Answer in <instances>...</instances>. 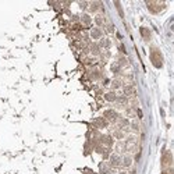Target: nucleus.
Masks as SVG:
<instances>
[{
  "mask_svg": "<svg viewBox=\"0 0 174 174\" xmlns=\"http://www.w3.org/2000/svg\"><path fill=\"white\" fill-rule=\"evenodd\" d=\"M151 61L156 68H162L163 67V56H162L160 50L155 46L151 47Z\"/></svg>",
  "mask_w": 174,
  "mask_h": 174,
  "instance_id": "obj_1",
  "label": "nucleus"
},
{
  "mask_svg": "<svg viewBox=\"0 0 174 174\" xmlns=\"http://www.w3.org/2000/svg\"><path fill=\"white\" fill-rule=\"evenodd\" d=\"M146 6L149 7V10H151V13L153 14H157L159 11L162 10V8H164V4L162 3H157V2H146Z\"/></svg>",
  "mask_w": 174,
  "mask_h": 174,
  "instance_id": "obj_2",
  "label": "nucleus"
},
{
  "mask_svg": "<svg viewBox=\"0 0 174 174\" xmlns=\"http://www.w3.org/2000/svg\"><path fill=\"white\" fill-rule=\"evenodd\" d=\"M109 125V121L106 118L103 117H98V118H95L93 120V127L98 130V128H106Z\"/></svg>",
  "mask_w": 174,
  "mask_h": 174,
  "instance_id": "obj_3",
  "label": "nucleus"
},
{
  "mask_svg": "<svg viewBox=\"0 0 174 174\" xmlns=\"http://www.w3.org/2000/svg\"><path fill=\"white\" fill-rule=\"evenodd\" d=\"M103 118H106L107 121H116L118 118V114L114 112V110H106L103 113Z\"/></svg>",
  "mask_w": 174,
  "mask_h": 174,
  "instance_id": "obj_4",
  "label": "nucleus"
},
{
  "mask_svg": "<svg viewBox=\"0 0 174 174\" xmlns=\"http://www.w3.org/2000/svg\"><path fill=\"white\" fill-rule=\"evenodd\" d=\"M109 159H110V166H112V167L121 166V157H120L118 155H112Z\"/></svg>",
  "mask_w": 174,
  "mask_h": 174,
  "instance_id": "obj_5",
  "label": "nucleus"
},
{
  "mask_svg": "<svg viewBox=\"0 0 174 174\" xmlns=\"http://www.w3.org/2000/svg\"><path fill=\"white\" fill-rule=\"evenodd\" d=\"M162 166L163 167H166V166L170 167L171 166V152H166V153L163 155V157H162Z\"/></svg>",
  "mask_w": 174,
  "mask_h": 174,
  "instance_id": "obj_6",
  "label": "nucleus"
},
{
  "mask_svg": "<svg viewBox=\"0 0 174 174\" xmlns=\"http://www.w3.org/2000/svg\"><path fill=\"white\" fill-rule=\"evenodd\" d=\"M102 36H103V32L100 28H92L91 29V38L92 39H102Z\"/></svg>",
  "mask_w": 174,
  "mask_h": 174,
  "instance_id": "obj_7",
  "label": "nucleus"
},
{
  "mask_svg": "<svg viewBox=\"0 0 174 174\" xmlns=\"http://www.w3.org/2000/svg\"><path fill=\"white\" fill-rule=\"evenodd\" d=\"M139 31H141V35H142V38H143V41H146V42H149V41H151V36H152V33H151V29H149V28H146V27H142Z\"/></svg>",
  "mask_w": 174,
  "mask_h": 174,
  "instance_id": "obj_8",
  "label": "nucleus"
},
{
  "mask_svg": "<svg viewBox=\"0 0 174 174\" xmlns=\"http://www.w3.org/2000/svg\"><path fill=\"white\" fill-rule=\"evenodd\" d=\"M81 21L84 22V28H89L91 22H92V20H91V17L88 16V14H82V16H81Z\"/></svg>",
  "mask_w": 174,
  "mask_h": 174,
  "instance_id": "obj_9",
  "label": "nucleus"
},
{
  "mask_svg": "<svg viewBox=\"0 0 174 174\" xmlns=\"http://www.w3.org/2000/svg\"><path fill=\"white\" fill-rule=\"evenodd\" d=\"M131 164H132V157L131 156H124L123 157V160H121V166L123 167L127 168V167L131 166Z\"/></svg>",
  "mask_w": 174,
  "mask_h": 174,
  "instance_id": "obj_10",
  "label": "nucleus"
},
{
  "mask_svg": "<svg viewBox=\"0 0 174 174\" xmlns=\"http://www.w3.org/2000/svg\"><path fill=\"white\" fill-rule=\"evenodd\" d=\"M105 99L107 102H116L117 100V95H116V92H107V93H105Z\"/></svg>",
  "mask_w": 174,
  "mask_h": 174,
  "instance_id": "obj_11",
  "label": "nucleus"
},
{
  "mask_svg": "<svg viewBox=\"0 0 174 174\" xmlns=\"http://www.w3.org/2000/svg\"><path fill=\"white\" fill-rule=\"evenodd\" d=\"M131 95H135V89L134 86H124V96H131Z\"/></svg>",
  "mask_w": 174,
  "mask_h": 174,
  "instance_id": "obj_12",
  "label": "nucleus"
},
{
  "mask_svg": "<svg viewBox=\"0 0 174 174\" xmlns=\"http://www.w3.org/2000/svg\"><path fill=\"white\" fill-rule=\"evenodd\" d=\"M89 6H91V11H92V13H96V11H98V8H99V7H102V3L96 2V3H91Z\"/></svg>",
  "mask_w": 174,
  "mask_h": 174,
  "instance_id": "obj_13",
  "label": "nucleus"
},
{
  "mask_svg": "<svg viewBox=\"0 0 174 174\" xmlns=\"http://www.w3.org/2000/svg\"><path fill=\"white\" fill-rule=\"evenodd\" d=\"M91 52H92L93 54H99V53H100V47H99V45H96V43H92V45H91Z\"/></svg>",
  "mask_w": 174,
  "mask_h": 174,
  "instance_id": "obj_14",
  "label": "nucleus"
},
{
  "mask_svg": "<svg viewBox=\"0 0 174 174\" xmlns=\"http://www.w3.org/2000/svg\"><path fill=\"white\" fill-rule=\"evenodd\" d=\"M99 47H105V49H109L110 47V41L109 39H102L99 43Z\"/></svg>",
  "mask_w": 174,
  "mask_h": 174,
  "instance_id": "obj_15",
  "label": "nucleus"
},
{
  "mask_svg": "<svg viewBox=\"0 0 174 174\" xmlns=\"http://www.w3.org/2000/svg\"><path fill=\"white\" fill-rule=\"evenodd\" d=\"M95 22H96V25L99 27H103V24H105V20H103V17H100V16H96L95 17Z\"/></svg>",
  "mask_w": 174,
  "mask_h": 174,
  "instance_id": "obj_16",
  "label": "nucleus"
},
{
  "mask_svg": "<svg viewBox=\"0 0 174 174\" xmlns=\"http://www.w3.org/2000/svg\"><path fill=\"white\" fill-rule=\"evenodd\" d=\"M100 173H102V174H110V170H109V167L107 166H106V164L105 163H100Z\"/></svg>",
  "mask_w": 174,
  "mask_h": 174,
  "instance_id": "obj_17",
  "label": "nucleus"
},
{
  "mask_svg": "<svg viewBox=\"0 0 174 174\" xmlns=\"http://www.w3.org/2000/svg\"><path fill=\"white\" fill-rule=\"evenodd\" d=\"M112 71L114 72V74H120V71H121V66H118V64H112Z\"/></svg>",
  "mask_w": 174,
  "mask_h": 174,
  "instance_id": "obj_18",
  "label": "nucleus"
},
{
  "mask_svg": "<svg viewBox=\"0 0 174 174\" xmlns=\"http://www.w3.org/2000/svg\"><path fill=\"white\" fill-rule=\"evenodd\" d=\"M120 86H121V81H120V79H114L112 82V88L113 89H117V88H120Z\"/></svg>",
  "mask_w": 174,
  "mask_h": 174,
  "instance_id": "obj_19",
  "label": "nucleus"
},
{
  "mask_svg": "<svg viewBox=\"0 0 174 174\" xmlns=\"http://www.w3.org/2000/svg\"><path fill=\"white\" fill-rule=\"evenodd\" d=\"M114 6L117 7V10H118V13H120V16L124 17V13H123V8H121V4H120L118 2H116V3H114Z\"/></svg>",
  "mask_w": 174,
  "mask_h": 174,
  "instance_id": "obj_20",
  "label": "nucleus"
},
{
  "mask_svg": "<svg viewBox=\"0 0 174 174\" xmlns=\"http://www.w3.org/2000/svg\"><path fill=\"white\" fill-rule=\"evenodd\" d=\"M131 128L135 130V131H138V130H139V123L138 121H132L131 123Z\"/></svg>",
  "mask_w": 174,
  "mask_h": 174,
  "instance_id": "obj_21",
  "label": "nucleus"
},
{
  "mask_svg": "<svg viewBox=\"0 0 174 174\" xmlns=\"http://www.w3.org/2000/svg\"><path fill=\"white\" fill-rule=\"evenodd\" d=\"M114 137L117 138V139H123V138H124V134H123L121 131H116V132H114Z\"/></svg>",
  "mask_w": 174,
  "mask_h": 174,
  "instance_id": "obj_22",
  "label": "nucleus"
},
{
  "mask_svg": "<svg viewBox=\"0 0 174 174\" xmlns=\"http://www.w3.org/2000/svg\"><path fill=\"white\" fill-rule=\"evenodd\" d=\"M135 112H137V114H138V117H139V118H142V117H143V114H142V110H141V109H137Z\"/></svg>",
  "mask_w": 174,
  "mask_h": 174,
  "instance_id": "obj_23",
  "label": "nucleus"
},
{
  "mask_svg": "<svg viewBox=\"0 0 174 174\" xmlns=\"http://www.w3.org/2000/svg\"><path fill=\"white\" fill-rule=\"evenodd\" d=\"M139 159H141V152H138L137 155H135V159H134V160H135V162H139Z\"/></svg>",
  "mask_w": 174,
  "mask_h": 174,
  "instance_id": "obj_24",
  "label": "nucleus"
},
{
  "mask_svg": "<svg viewBox=\"0 0 174 174\" xmlns=\"http://www.w3.org/2000/svg\"><path fill=\"white\" fill-rule=\"evenodd\" d=\"M162 174H173V168H171V167H168V171H163Z\"/></svg>",
  "mask_w": 174,
  "mask_h": 174,
  "instance_id": "obj_25",
  "label": "nucleus"
},
{
  "mask_svg": "<svg viewBox=\"0 0 174 174\" xmlns=\"http://www.w3.org/2000/svg\"><path fill=\"white\" fill-rule=\"evenodd\" d=\"M109 84H110V79L109 78H105L103 79V85H109Z\"/></svg>",
  "mask_w": 174,
  "mask_h": 174,
  "instance_id": "obj_26",
  "label": "nucleus"
},
{
  "mask_svg": "<svg viewBox=\"0 0 174 174\" xmlns=\"http://www.w3.org/2000/svg\"><path fill=\"white\" fill-rule=\"evenodd\" d=\"M78 20H79L78 16H72V21H77V22H78Z\"/></svg>",
  "mask_w": 174,
  "mask_h": 174,
  "instance_id": "obj_27",
  "label": "nucleus"
},
{
  "mask_svg": "<svg viewBox=\"0 0 174 174\" xmlns=\"http://www.w3.org/2000/svg\"><path fill=\"white\" fill-rule=\"evenodd\" d=\"M131 174H137V171H135V170H132V171H131Z\"/></svg>",
  "mask_w": 174,
  "mask_h": 174,
  "instance_id": "obj_28",
  "label": "nucleus"
}]
</instances>
